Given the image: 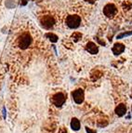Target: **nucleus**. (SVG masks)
<instances>
[{
	"instance_id": "nucleus-6",
	"label": "nucleus",
	"mask_w": 132,
	"mask_h": 133,
	"mask_svg": "<svg viewBox=\"0 0 132 133\" xmlns=\"http://www.w3.org/2000/svg\"><path fill=\"white\" fill-rule=\"evenodd\" d=\"M72 96H73L74 102L76 104H81L82 102H84V99H85V93H84L83 89H78L74 91L73 93H72Z\"/></svg>"
},
{
	"instance_id": "nucleus-8",
	"label": "nucleus",
	"mask_w": 132,
	"mask_h": 133,
	"mask_svg": "<svg viewBox=\"0 0 132 133\" xmlns=\"http://www.w3.org/2000/svg\"><path fill=\"white\" fill-rule=\"evenodd\" d=\"M112 50H113V53L115 54V55H120L125 50V46L123 44H121V43H116L113 47Z\"/></svg>"
},
{
	"instance_id": "nucleus-4",
	"label": "nucleus",
	"mask_w": 132,
	"mask_h": 133,
	"mask_svg": "<svg viewBox=\"0 0 132 133\" xmlns=\"http://www.w3.org/2000/svg\"><path fill=\"white\" fill-rule=\"evenodd\" d=\"M103 13L107 18H113L117 13V8L114 4H107L103 8Z\"/></svg>"
},
{
	"instance_id": "nucleus-15",
	"label": "nucleus",
	"mask_w": 132,
	"mask_h": 133,
	"mask_svg": "<svg viewBox=\"0 0 132 133\" xmlns=\"http://www.w3.org/2000/svg\"><path fill=\"white\" fill-rule=\"evenodd\" d=\"M86 131L88 133H96V130H94V129H89L88 127H86Z\"/></svg>"
},
{
	"instance_id": "nucleus-12",
	"label": "nucleus",
	"mask_w": 132,
	"mask_h": 133,
	"mask_svg": "<svg viewBox=\"0 0 132 133\" xmlns=\"http://www.w3.org/2000/svg\"><path fill=\"white\" fill-rule=\"evenodd\" d=\"M6 7L8 9H13V8H15L16 7L15 0H7L6 1Z\"/></svg>"
},
{
	"instance_id": "nucleus-11",
	"label": "nucleus",
	"mask_w": 132,
	"mask_h": 133,
	"mask_svg": "<svg viewBox=\"0 0 132 133\" xmlns=\"http://www.w3.org/2000/svg\"><path fill=\"white\" fill-rule=\"evenodd\" d=\"M46 37L48 38L49 41H51L52 43H55V42H57V41H58V36H56V35H54V34H52V33L46 34Z\"/></svg>"
},
{
	"instance_id": "nucleus-13",
	"label": "nucleus",
	"mask_w": 132,
	"mask_h": 133,
	"mask_svg": "<svg viewBox=\"0 0 132 133\" xmlns=\"http://www.w3.org/2000/svg\"><path fill=\"white\" fill-rule=\"evenodd\" d=\"M72 37H73V39L75 40V41H78V40L82 37V35L80 33H75L73 36H72Z\"/></svg>"
},
{
	"instance_id": "nucleus-5",
	"label": "nucleus",
	"mask_w": 132,
	"mask_h": 133,
	"mask_svg": "<svg viewBox=\"0 0 132 133\" xmlns=\"http://www.w3.org/2000/svg\"><path fill=\"white\" fill-rule=\"evenodd\" d=\"M41 24L45 29H51L55 25V19L49 15L44 16L41 19Z\"/></svg>"
},
{
	"instance_id": "nucleus-1",
	"label": "nucleus",
	"mask_w": 132,
	"mask_h": 133,
	"mask_svg": "<svg viewBox=\"0 0 132 133\" xmlns=\"http://www.w3.org/2000/svg\"><path fill=\"white\" fill-rule=\"evenodd\" d=\"M32 44V36L27 33L22 34L18 38V45L22 49H26Z\"/></svg>"
},
{
	"instance_id": "nucleus-14",
	"label": "nucleus",
	"mask_w": 132,
	"mask_h": 133,
	"mask_svg": "<svg viewBox=\"0 0 132 133\" xmlns=\"http://www.w3.org/2000/svg\"><path fill=\"white\" fill-rule=\"evenodd\" d=\"M130 35H132V32H130V33L120 34V35H118V36H117V39H121V38L125 37V36H130Z\"/></svg>"
},
{
	"instance_id": "nucleus-16",
	"label": "nucleus",
	"mask_w": 132,
	"mask_h": 133,
	"mask_svg": "<svg viewBox=\"0 0 132 133\" xmlns=\"http://www.w3.org/2000/svg\"><path fill=\"white\" fill-rule=\"evenodd\" d=\"M85 1H87V2L90 3V4H93V3H95V1L96 0H85Z\"/></svg>"
},
{
	"instance_id": "nucleus-7",
	"label": "nucleus",
	"mask_w": 132,
	"mask_h": 133,
	"mask_svg": "<svg viewBox=\"0 0 132 133\" xmlns=\"http://www.w3.org/2000/svg\"><path fill=\"white\" fill-rule=\"evenodd\" d=\"M86 49L88 53L92 54V55L97 54L98 52H99V48H98L97 45L94 44L93 42H88V44L86 45Z\"/></svg>"
},
{
	"instance_id": "nucleus-9",
	"label": "nucleus",
	"mask_w": 132,
	"mask_h": 133,
	"mask_svg": "<svg viewBox=\"0 0 132 133\" xmlns=\"http://www.w3.org/2000/svg\"><path fill=\"white\" fill-rule=\"evenodd\" d=\"M115 112L118 116H123V115H125L126 113H127V106H126L125 104L117 105Z\"/></svg>"
},
{
	"instance_id": "nucleus-3",
	"label": "nucleus",
	"mask_w": 132,
	"mask_h": 133,
	"mask_svg": "<svg viewBox=\"0 0 132 133\" xmlns=\"http://www.w3.org/2000/svg\"><path fill=\"white\" fill-rule=\"evenodd\" d=\"M51 102L55 106L57 107H62V105L65 103L66 102V96L62 92H58V93L54 94L51 98Z\"/></svg>"
},
{
	"instance_id": "nucleus-10",
	"label": "nucleus",
	"mask_w": 132,
	"mask_h": 133,
	"mask_svg": "<svg viewBox=\"0 0 132 133\" xmlns=\"http://www.w3.org/2000/svg\"><path fill=\"white\" fill-rule=\"evenodd\" d=\"M70 125H71L72 129L75 130V131H78L80 129V127H81V125H80V121L77 119L76 117H74L73 119H72Z\"/></svg>"
},
{
	"instance_id": "nucleus-2",
	"label": "nucleus",
	"mask_w": 132,
	"mask_h": 133,
	"mask_svg": "<svg viewBox=\"0 0 132 133\" xmlns=\"http://www.w3.org/2000/svg\"><path fill=\"white\" fill-rule=\"evenodd\" d=\"M66 24L70 29H76L81 24V18L78 15H69L66 19Z\"/></svg>"
}]
</instances>
